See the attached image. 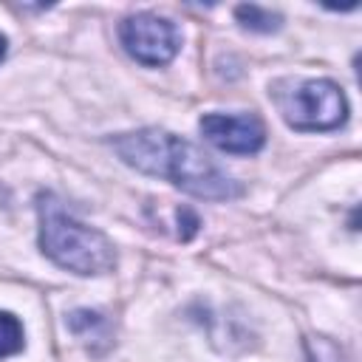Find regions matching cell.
I'll return each mask as SVG.
<instances>
[{"instance_id":"1","label":"cell","mask_w":362,"mask_h":362,"mask_svg":"<svg viewBox=\"0 0 362 362\" xmlns=\"http://www.w3.org/2000/svg\"><path fill=\"white\" fill-rule=\"evenodd\" d=\"M110 147L127 167L144 175L167 178L170 184H175L178 189L195 198L232 201L243 192V187L226 170H221L198 144L170 130L141 127V130L119 133L110 139Z\"/></svg>"},{"instance_id":"2","label":"cell","mask_w":362,"mask_h":362,"mask_svg":"<svg viewBox=\"0 0 362 362\" xmlns=\"http://www.w3.org/2000/svg\"><path fill=\"white\" fill-rule=\"evenodd\" d=\"M40 249L59 269L74 274H105L116 266V249L99 229L76 221L57 195L40 192Z\"/></svg>"},{"instance_id":"3","label":"cell","mask_w":362,"mask_h":362,"mask_svg":"<svg viewBox=\"0 0 362 362\" xmlns=\"http://www.w3.org/2000/svg\"><path fill=\"white\" fill-rule=\"evenodd\" d=\"M269 96L283 122L300 133L337 130L348 119V99L331 79L286 76L272 82Z\"/></svg>"},{"instance_id":"4","label":"cell","mask_w":362,"mask_h":362,"mask_svg":"<svg viewBox=\"0 0 362 362\" xmlns=\"http://www.w3.org/2000/svg\"><path fill=\"white\" fill-rule=\"evenodd\" d=\"M119 37H122L124 51L147 68L167 65L181 48V34H178L175 23H170L167 17L150 14V11L130 14L122 23Z\"/></svg>"},{"instance_id":"5","label":"cell","mask_w":362,"mask_h":362,"mask_svg":"<svg viewBox=\"0 0 362 362\" xmlns=\"http://www.w3.org/2000/svg\"><path fill=\"white\" fill-rule=\"evenodd\" d=\"M198 127L201 136L223 153L252 156L266 144V127L255 113H204Z\"/></svg>"},{"instance_id":"6","label":"cell","mask_w":362,"mask_h":362,"mask_svg":"<svg viewBox=\"0 0 362 362\" xmlns=\"http://www.w3.org/2000/svg\"><path fill=\"white\" fill-rule=\"evenodd\" d=\"M235 17H238V23H240L243 28L257 31V34H272V31H277L280 23H283V17H280L277 11H269V8L255 6V3L238 6V8H235Z\"/></svg>"},{"instance_id":"7","label":"cell","mask_w":362,"mask_h":362,"mask_svg":"<svg viewBox=\"0 0 362 362\" xmlns=\"http://www.w3.org/2000/svg\"><path fill=\"white\" fill-rule=\"evenodd\" d=\"M23 345H25L23 322L11 311H0V359L20 354Z\"/></svg>"},{"instance_id":"8","label":"cell","mask_w":362,"mask_h":362,"mask_svg":"<svg viewBox=\"0 0 362 362\" xmlns=\"http://www.w3.org/2000/svg\"><path fill=\"white\" fill-rule=\"evenodd\" d=\"M6 45H8V42H6V37L0 34V62H3V57H6Z\"/></svg>"}]
</instances>
